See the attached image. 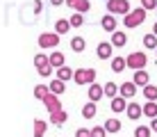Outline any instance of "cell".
<instances>
[{
    "mask_svg": "<svg viewBox=\"0 0 157 137\" xmlns=\"http://www.w3.org/2000/svg\"><path fill=\"white\" fill-rule=\"evenodd\" d=\"M114 46H112V41H100L98 46H96V57L98 59H109V57H114Z\"/></svg>",
    "mask_w": 157,
    "mask_h": 137,
    "instance_id": "obj_6",
    "label": "cell"
},
{
    "mask_svg": "<svg viewBox=\"0 0 157 137\" xmlns=\"http://www.w3.org/2000/svg\"><path fill=\"white\" fill-rule=\"evenodd\" d=\"M134 94H137V85H134L132 80L123 82V85L118 87V96H123V98H134Z\"/></svg>",
    "mask_w": 157,
    "mask_h": 137,
    "instance_id": "obj_8",
    "label": "cell"
},
{
    "mask_svg": "<svg viewBox=\"0 0 157 137\" xmlns=\"http://www.w3.org/2000/svg\"><path fill=\"white\" fill-rule=\"evenodd\" d=\"M100 25H102V30L114 32V30H116V18H114V14H105V16L100 18Z\"/></svg>",
    "mask_w": 157,
    "mask_h": 137,
    "instance_id": "obj_14",
    "label": "cell"
},
{
    "mask_svg": "<svg viewBox=\"0 0 157 137\" xmlns=\"http://www.w3.org/2000/svg\"><path fill=\"white\" fill-rule=\"evenodd\" d=\"M125 114H128V119L137 121V119H141V114H144V107L139 105V103H128V107H125Z\"/></svg>",
    "mask_w": 157,
    "mask_h": 137,
    "instance_id": "obj_11",
    "label": "cell"
},
{
    "mask_svg": "<svg viewBox=\"0 0 157 137\" xmlns=\"http://www.w3.org/2000/svg\"><path fill=\"white\" fill-rule=\"evenodd\" d=\"M68 23H71V27H80V25L84 23V14L73 12V14H71V18H68Z\"/></svg>",
    "mask_w": 157,
    "mask_h": 137,
    "instance_id": "obj_29",
    "label": "cell"
},
{
    "mask_svg": "<svg viewBox=\"0 0 157 137\" xmlns=\"http://www.w3.org/2000/svg\"><path fill=\"white\" fill-rule=\"evenodd\" d=\"M59 39H62V37L57 34V32H43V34H39V48H43V50H46V48H57V43H59Z\"/></svg>",
    "mask_w": 157,
    "mask_h": 137,
    "instance_id": "obj_5",
    "label": "cell"
},
{
    "mask_svg": "<svg viewBox=\"0 0 157 137\" xmlns=\"http://www.w3.org/2000/svg\"><path fill=\"white\" fill-rule=\"evenodd\" d=\"M73 73H75V71H73L71 66H66V64L57 69V78H59V80H64V82H66V80H71V78H73Z\"/></svg>",
    "mask_w": 157,
    "mask_h": 137,
    "instance_id": "obj_22",
    "label": "cell"
},
{
    "mask_svg": "<svg viewBox=\"0 0 157 137\" xmlns=\"http://www.w3.org/2000/svg\"><path fill=\"white\" fill-rule=\"evenodd\" d=\"M36 71H39V75H43V78H48V75H52V73H55V69H52L50 64H46V66H39Z\"/></svg>",
    "mask_w": 157,
    "mask_h": 137,
    "instance_id": "obj_35",
    "label": "cell"
},
{
    "mask_svg": "<svg viewBox=\"0 0 157 137\" xmlns=\"http://www.w3.org/2000/svg\"><path fill=\"white\" fill-rule=\"evenodd\" d=\"M144 96L148 98V101H157V87L155 85H146L144 87Z\"/></svg>",
    "mask_w": 157,
    "mask_h": 137,
    "instance_id": "obj_30",
    "label": "cell"
},
{
    "mask_svg": "<svg viewBox=\"0 0 157 137\" xmlns=\"http://www.w3.org/2000/svg\"><path fill=\"white\" fill-rule=\"evenodd\" d=\"M43 105H46L48 112H57V110H62V103H59V96L57 94H48L46 98H43Z\"/></svg>",
    "mask_w": 157,
    "mask_h": 137,
    "instance_id": "obj_7",
    "label": "cell"
},
{
    "mask_svg": "<svg viewBox=\"0 0 157 137\" xmlns=\"http://www.w3.org/2000/svg\"><path fill=\"white\" fill-rule=\"evenodd\" d=\"M84 48H86L84 37H73V39H71V50H75V53H82Z\"/></svg>",
    "mask_w": 157,
    "mask_h": 137,
    "instance_id": "obj_24",
    "label": "cell"
},
{
    "mask_svg": "<svg viewBox=\"0 0 157 137\" xmlns=\"http://www.w3.org/2000/svg\"><path fill=\"white\" fill-rule=\"evenodd\" d=\"M48 89L52 91V94H64V91H66V85H64V80H59V78H52V82L50 85H48Z\"/></svg>",
    "mask_w": 157,
    "mask_h": 137,
    "instance_id": "obj_17",
    "label": "cell"
},
{
    "mask_svg": "<svg viewBox=\"0 0 157 137\" xmlns=\"http://www.w3.org/2000/svg\"><path fill=\"white\" fill-rule=\"evenodd\" d=\"M146 64H148V57H146V53L137 50V53H130L125 57V66L132 69V71H139V69H146Z\"/></svg>",
    "mask_w": 157,
    "mask_h": 137,
    "instance_id": "obj_2",
    "label": "cell"
},
{
    "mask_svg": "<svg viewBox=\"0 0 157 137\" xmlns=\"http://www.w3.org/2000/svg\"><path fill=\"white\" fill-rule=\"evenodd\" d=\"M144 48H148V50H155V48H157V37L153 34V32L144 37Z\"/></svg>",
    "mask_w": 157,
    "mask_h": 137,
    "instance_id": "obj_28",
    "label": "cell"
},
{
    "mask_svg": "<svg viewBox=\"0 0 157 137\" xmlns=\"http://www.w3.org/2000/svg\"><path fill=\"white\" fill-rule=\"evenodd\" d=\"M89 101H94V103H98L102 96H105V89H102V85H98V82H91L89 85Z\"/></svg>",
    "mask_w": 157,
    "mask_h": 137,
    "instance_id": "obj_9",
    "label": "cell"
},
{
    "mask_svg": "<svg viewBox=\"0 0 157 137\" xmlns=\"http://www.w3.org/2000/svg\"><path fill=\"white\" fill-rule=\"evenodd\" d=\"M102 89H105V96H107V98L118 96V85H116V82H105V85H102Z\"/></svg>",
    "mask_w": 157,
    "mask_h": 137,
    "instance_id": "obj_26",
    "label": "cell"
},
{
    "mask_svg": "<svg viewBox=\"0 0 157 137\" xmlns=\"http://www.w3.org/2000/svg\"><path fill=\"white\" fill-rule=\"evenodd\" d=\"M132 82H134L137 87H146V85H150V78H148V73H146L144 69H139V71H134Z\"/></svg>",
    "mask_w": 157,
    "mask_h": 137,
    "instance_id": "obj_13",
    "label": "cell"
},
{
    "mask_svg": "<svg viewBox=\"0 0 157 137\" xmlns=\"http://www.w3.org/2000/svg\"><path fill=\"white\" fill-rule=\"evenodd\" d=\"M121 128H123V123L118 121L116 117H109V119L105 121V130H107V133H118Z\"/></svg>",
    "mask_w": 157,
    "mask_h": 137,
    "instance_id": "obj_20",
    "label": "cell"
},
{
    "mask_svg": "<svg viewBox=\"0 0 157 137\" xmlns=\"http://www.w3.org/2000/svg\"><path fill=\"white\" fill-rule=\"evenodd\" d=\"M96 112H98V107H96V103H94V101H89V103H86V105L82 107V117H84V119H94V117H96Z\"/></svg>",
    "mask_w": 157,
    "mask_h": 137,
    "instance_id": "obj_23",
    "label": "cell"
},
{
    "mask_svg": "<svg viewBox=\"0 0 157 137\" xmlns=\"http://www.w3.org/2000/svg\"><path fill=\"white\" fill-rule=\"evenodd\" d=\"M107 2V14H114V16H125L130 14V0H105Z\"/></svg>",
    "mask_w": 157,
    "mask_h": 137,
    "instance_id": "obj_1",
    "label": "cell"
},
{
    "mask_svg": "<svg viewBox=\"0 0 157 137\" xmlns=\"http://www.w3.org/2000/svg\"><path fill=\"white\" fill-rule=\"evenodd\" d=\"M105 135H107L105 126H94L91 128V137H105Z\"/></svg>",
    "mask_w": 157,
    "mask_h": 137,
    "instance_id": "obj_34",
    "label": "cell"
},
{
    "mask_svg": "<svg viewBox=\"0 0 157 137\" xmlns=\"http://www.w3.org/2000/svg\"><path fill=\"white\" fill-rule=\"evenodd\" d=\"M155 55H157V48H155Z\"/></svg>",
    "mask_w": 157,
    "mask_h": 137,
    "instance_id": "obj_42",
    "label": "cell"
},
{
    "mask_svg": "<svg viewBox=\"0 0 157 137\" xmlns=\"http://www.w3.org/2000/svg\"><path fill=\"white\" fill-rule=\"evenodd\" d=\"M48 94H50V89H48V85H34V98H39L43 101Z\"/></svg>",
    "mask_w": 157,
    "mask_h": 137,
    "instance_id": "obj_27",
    "label": "cell"
},
{
    "mask_svg": "<svg viewBox=\"0 0 157 137\" xmlns=\"http://www.w3.org/2000/svg\"><path fill=\"white\" fill-rule=\"evenodd\" d=\"M73 9H75V12H80V14H86V12L91 9V2H89V0H80Z\"/></svg>",
    "mask_w": 157,
    "mask_h": 137,
    "instance_id": "obj_32",
    "label": "cell"
},
{
    "mask_svg": "<svg viewBox=\"0 0 157 137\" xmlns=\"http://www.w3.org/2000/svg\"><path fill=\"white\" fill-rule=\"evenodd\" d=\"M128 66H125V57H118V55H114L112 57V71L114 73H123Z\"/></svg>",
    "mask_w": 157,
    "mask_h": 137,
    "instance_id": "obj_18",
    "label": "cell"
},
{
    "mask_svg": "<svg viewBox=\"0 0 157 137\" xmlns=\"http://www.w3.org/2000/svg\"><path fill=\"white\" fill-rule=\"evenodd\" d=\"M153 34L157 37V21H155V25H153Z\"/></svg>",
    "mask_w": 157,
    "mask_h": 137,
    "instance_id": "obj_41",
    "label": "cell"
},
{
    "mask_svg": "<svg viewBox=\"0 0 157 137\" xmlns=\"http://www.w3.org/2000/svg\"><path fill=\"white\" fill-rule=\"evenodd\" d=\"M125 98H123V96H114V98H112V103H109V110H112V112H125Z\"/></svg>",
    "mask_w": 157,
    "mask_h": 137,
    "instance_id": "obj_16",
    "label": "cell"
},
{
    "mask_svg": "<svg viewBox=\"0 0 157 137\" xmlns=\"http://www.w3.org/2000/svg\"><path fill=\"white\" fill-rule=\"evenodd\" d=\"M50 2H52V7H57V5H64L66 0H50Z\"/></svg>",
    "mask_w": 157,
    "mask_h": 137,
    "instance_id": "obj_39",
    "label": "cell"
},
{
    "mask_svg": "<svg viewBox=\"0 0 157 137\" xmlns=\"http://www.w3.org/2000/svg\"><path fill=\"white\" fill-rule=\"evenodd\" d=\"M75 137H91V128H78L75 130Z\"/></svg>",
    "mask_w": 157,
    "mask_h": 137,
    "instance_id": "obj_37",
    "label": "cell"
},
{
    "mask_svg": "<svg viewBox=\"0 0 157 137\" xmlns=\"http://www.w3.org/2000/svg\"><path fill=\"white\" fill-rule=\"evenodd\" d=\"M125 43H128L125 32H121V30H114V32H112V46H114V48H121V46H125Z\"/></svg>",
    "mask_w": 157,
    "mask_h": 137,
    "instance_id": "obj_15",
    "label": "cell"
},
{
    "mask_svg": "<svg viewBox=\"0 0 157 137\" xmlns=\"http://www.w3.org/2000/svg\"><path fill=\"white\" fill-rule=\"evenodd\" d=\"M48 64H50V66L57 71L59 66H64V64H66V55L59 53V50H55L52 55H48Z\"/></svg>",
    "mask_w": 157,
    "mask_h": 137,
    "instance_id": "obj_10",
    "label": "cell"
},
{
    "mask_svg": "<svg viewBox=\"0 0 157 137\" xmlns=\"http://www.w3.org/2000/svg\"><path fill=\"white\" fill-rule=\"evenodd\" d=\"M144 21H146V9L139 7V9H132L130 14H125L123 23H125V27H137V25H141Z\"/></svg>",
    "mask_w": 157,
    "mask_h": 137,
    "instance_id": "obj_4",
    "label": "cell"
},
{
    "mask_svg": "<svg viewBox=\"0 0 157 137\" xmlns=\"http://www.w3.org/2000/svg\"><path fill=\"white\" fill-rule=\"evenodd\" d=\"M48 64V55H43V53H39V55H34V66L39 69V66H46Z\"/></svg>",
    "mask_w": 157,
    "mask_h": 137,
    "instance_id": "obj_33",
    "label": "cell"
},
{
    "mask_svg": "<svg viewBox=\"0 0 157 137\" xmlns=\"http://www.w3.org/2000/svg\"><path fill=\"white\" fill-rule=\"evenodd\" d=\"M78 2H80V0H66V5H68V7H75Z\"/></svg>",
    "mask_w": 157,
    "mask_h": 137,
    "instance_id": "obj_40",
    "label": "cell"
},
{
    "mask_svg": "<svg viewBox=\"0 0 157 137\" xmlns=\"http://www.w3.org/2000/svg\"><path fill=\"white\" fill-rule=\"evenodd\" d=\"M66 119H68V114H66V110H57V112H50V123L52 126H64L66 123Z\"/></svg>",
    "mask_w": 157,
    "mask_h": 137,
    "instance_id": "obj_12",
    "label": "cell"
},
{
    "mask_svg": "<svg viewBox=\"0 0 157 137\" xmlns=\"http://www.w3.org/2000/svg\"><path fill=\"white\" fill-rule=\"evenodd\" d=\"M150 130H153V133H157V117L150 121Z\"/></svg>",
    "mask_w": 157,
    "mask_h": 137,
    "instance_id": "obj_38",
    "label": "cell"
},
{
    "mask_svg": "<svg viewBox=\"0 0 157 137\" xmlns=\"http://www.w3.org/2000/svg\"><path fill=\"white\" fill-rule=\"evenodd\" d=\"M73 82L75 85H91V82H96V71L94 69H75L73 73Z\"/></svg>",
    "mask_w": 157,
    "mask_h": 137,
    "instance_id": "obj_3",
    "label": "cell"
},
{
    "mask_svg": "<svg viewBox=\"0 0 157 137\" xmlns=\"http://www.w3.org/2000/svg\"><path fill=\"white\" fill-rule=\"evenodd\" d=\"M150 135H153L150 126H139V128H134V137H150Z\"/></svg>",
    "mask_w": 157,
    "mask_h": 137,
    "instance_id": "obj_31",
    "label": "cell"
},
{
    "mask_svg": "<svg viewBox=\"0 0 157 137\" xmlns=\"http://www.w3.org/2000/svg\"><path fill=\"white\" fill-rule=\"evenodd\" d=\"M144 114H146V117H150V119H155L157 117V101L144 103Z\"/></svg>",
    "mask_w": 157,
    "mask_h": 137,
    "instance_id": "obj_25",
    "label": "cell"
},
{
    "mask_svg": "<svg viewBox=\"0 0 157 137\" xmlns=\"http://www.w3.org/2000/svg\"><path fill=\"white\" fill-rule=\"evenodd\" d=\"M32 130H34V137H43V133L48 130V121H43V119H34Z\"/></svg>",
    "mask_w": 157,
    "mask_h": 137,
    "instance_id": "obj_21",
    "label": "cell"
},
{
    "mask_svg": "<svg viewBox=\"0 0 157 137\" xmlns=\"http://www.w3.org/2000/svg\"><path fill=\"white\" fill-rule=\"evenodd\" d=\"M141 7L146 12H150V9H157V0H141Z\"/></svg>",
    "mask_w": 157,
    "mask_h": 137,
    "instance_id": "obj_36",
    "label": "cell"
},
{
    "mask_svg": "<svg viewBox=\"0 0 157 137\" xmlns=\"http://www.w3.org/2000/svg\"><path fill=\"white\" fill-rule=\"evenodd\" d=\"M55 32H57L59 37L68 34V32H71V23H68V18H59L57 23H55Z\"/></svg>",
    "mask_w": 157,
    "mask_h": 137,
    "instance_id": "obj_19",
    "label": "cell"
}]
</instances>
